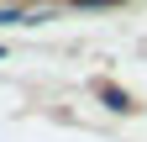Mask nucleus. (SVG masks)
I'll use <instances>...</instances> for the list:
<instances>
[{
	"label": "nucleus",
	"instance_id": "f257e3e1",
	"mask_svg": "<svg viewBox=\"0 0 147 142\" xmlns=\"http://www.w3.org/2000/svg\"><path fill=\"white\" fill-rule=\"evenodd\" d=\"M89 95H95L105 111H116V116H126V111H131V95H126L121 84H110V79H95V84H89Z\"/></svg>",
	"mask_w": 147,
	"mask_h": 142
},
{
	"label": "nucleus",
	"instance_id": "7ed1b4c3",
	"mask_svg": "<svg viewBox=\"0 0 147 142\" xmlns=\"http://www.w3.org/2000/svg\"><path fill=\"white\" fill-rule=\"evenodd\" d=\"M79 5H116V0H79Z\"/></svg>",
	"mask_w": 147,
	"mask_h": 142
},
{
	"label": "nucleus",
	"instance_id": "f03ea898",
	"mask_svg": "<svg viewBox=\"0 0 147 142\" xmlns=\"http://www.w3.org/2000/svg\"><path fill=\"white\" fill-rule=\"evenodd\" d=\"M16 21H26V26H32V16H26L21 5H0V26H16Z\"/></svg>",
	"mask_w": 147,
	"mask_h": 142
}]
</instances>
